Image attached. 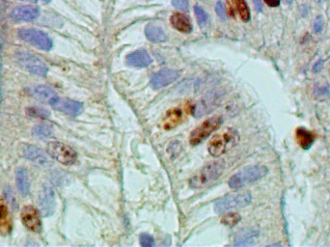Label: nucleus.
<instances>
[{
    "label": "nucleus",
    "mask_w": 330,
    "mask_h": 247,
    "mask_svg": "<svg viewBox=\"0 0 330 247\" xmlns=\"http://www.w3.org/2000/svg\"><path fill=\"white\" fill-rule=\"evenodd\" d=\"M181 118H182V110H180L179 108H174V109L170 110L167 113V117H166L165 129L174 128L181 121Z\"/></svg>",
    "instance_id": "obj_22"
},
{
    "label": "nucleus",
    "mask_w": 330,
    "mask_h": 247,
    "mask_svg": "<svg viewBox=\"0 0 330 247\" xmlns=\"http://www.w3.org/2000/svg\"><path fill=\"white\" fill-rule=\"evenodd\" d=\"M31 95L34 98L50 104H51L54 101V99L58 97L55 91L47 85H38L34 87L31 91Z\"/></svg>",
    "instance_id": "obj_16"
},
{
    "label": "nucleus",
    "mask_w": 330,
    "mask_h": 247,
    "mask_svg": "<svg viewBox=\"0 0 330 247\" xmlns=\"http://www.w3.org/2000/svg\"><path fill=\"white\" fill-rule=\"evenodd\" d=\"M268 170L265 166L256 165L245 169L244 171L232 176L229 180V186L233 189H239L243 186L261 180L267 174Z\"/></svg>",
    "instance_id": "obj_3"
},
{
    "label": "nucleus",
    "mask_w": 330,
    "mask_h": 247,
    "mask_svg": "<svg viewBox=\"0 0 330 247\" xmlns=\"http://www.w3.org/2000/svg\"><path fill=\"white\" fill-rule=\"evenodd\" d=\"M45 2H50V0H44Z\"/></svg>",
    "instance_id": "obj_36"
},
{
    "label": "nucleus",
    "mask_w": 330,
    "mask_h": 247,
    "mask_svg": "<svg viewBox=\"0 0 330 247\" xmlns=\"http://www.w3.org/2000/svg\"><path fill=\"white\" fill-rule=\"evenodd\" d=\"M140 245L143 247H155V240L152 236L147 234H142L140 236Z\"/></svg>",
    "instance_id": "obj_27"
},
{
    "label": "nucleus",
    "mask_w": 330,
    "mask_h": 247,
    "mask_svg": "<svg viewBox=\"0 0 330 247\" xmlns=\"http://www.w3.org/2000/svg\"><path fill=\"white\" fill-rule=\"evenodd\" d=\"M253 2H254V4H255L256 10L259 11V12H261V11L263 10V5H262L261 1H260V0H253Z\"/></svg>",
    "instance_id": "obj_33"
},
{
    "label": "nucleus",
    "mask_w": 330,
    "mask_h": 247,
    "mask_svg": "<svg viewBox=\"0 0 330 247\" xmlns=\"http://www.w3.org/2000/svg\"><path fill=\"white\" fill-rule=\"evenodd\" d=\"M39 209L43 216L49 217L54 213L55 209V195L53 189L50 185L45 184L42 186L38 196Z\"/></svg>",
    "instance_id": "obj_9"
},
{
    "label": "nucleus",
    "mask_w": 330,
    "mask_h": 247,
    "mask_svg": "<svg viewBox=\"0 0 330 247\" xmlns=\"http://www.w3.org/2000/svg\"><path fill=\"white\" fill-rule=\"evenodd\" d=\"M221 124H222V118L218 116L206 120L191 132L189 137L190 144L193 146L198 145L204 139H206L208 136H210L213 132L216 131Z\"/></svg>",
    "instance_id": "obj_7"
},
{
    "label": "nucleus",
    "mask_w": 330,
    "mask_h": 247,
    "mask_svg": "<svg viewBox=\"0 0 330 247\" xmlns=\"http://www.w3.org/2000/svg\"><path fill=\"white\" fill-rule=\"evenodd\" d=\"M50 105L54 109L73 117L80 115L83 110V104L82 102L73 99H60L58 97L54 99V101Z\"/></svg>",
    "instance_id": "obj_10"
},
{
    "label": "nucleus",
    "mask_w": 330,
    "mask_h": 247,
    "mask_svg": "<svg viewBox=\"0 0 330 247\" xmlns=\"http://www.w3.org/2000/svg\"><path fill=\"white\" fill-rule=\"evenodd\" d=\"M170 20L172 26L178 31H181L183 33H189L192 30L191 21L185 15H182L181 13H174Z\"/></svg>",
    "instance_id": "obj_17"
},
{
    "label": "nucleus",
    "mask_w": 330,
    "mask_h": 247,
    "mask_svg": "<svg viewBox=\"0 0 330 247\" xmlns=\"http://www.w3.org/2000/svg\"><path fill=\"white\" fill-rule=\"evenodd\" d=\"M48 153L52 159L64 165H74L78 160V155L76 151L61 142L49 143Z\"/></svg>",
    "instance_id": "obj_6"
},
{
    "label": "nucleus",
    "mask_w": 330,
    "mask_h": 247,
    "mask_svg": "<svg viewBox=\"0 0 330 247\" xmlns=\"http://www.w3.org/2000/svg\"><path fill=\"white\" fill-rule=\"evenodd\" d=\"M18 36L23 41L39 48L40 50H50L52 49V41L48 34L34 28H23L18 31Z\"/></svg>",
    "instance_id": "obj_8"
},
{
    "label": "nucleus",
    "mask_w": 330,
    "mask_h": 247,
    "mask_svg": "<svg viewBox=\"0 0 330 247\" xmlns=\"http://www.w3.org/2000/svg\"><path fill=\"white\" fill-rule=\"evenodd\" d=\"M297 143L299 144V146L301 148L308 150L312 147L316 137H315L313 132H311L304 128H299L297 130Z\"/></svg>",
    "instance_id": "obj_18"
},
{
    "label": "nucleus",
    "mask_w": 330,
    "mask_h": 247,
    "mask_svg": "<svg viewBox=\"0 0 330 247\" xmlns=\"http://www.w3.org/2000/svg\"><path fill=\"white\" fill-rule=\"evenodd\" d=\"M323 64V61H319L318 63H317V65H315V68H314V70H315V72H319L320 70H321V68H320V66Z\"/></svg>",
    "instance_id": "obj_34"
},
{
    "label": "nucleus",
    "mask_w": 330,
    "mask_h": 247,
    "mask_svg": "<svg viewBox=\"0 0 330 247\" xmlns=\"http://www.w3.org/2000/svg\"><path fill=\"white\" fill-rule=\"evenodd\" d=\"M323 27H324V19H323V17L320 16V17H317L316 20H315L314 30L317 33H320L323 30Z\"/></svg>",
    "instance_id": "obj_31"
},
{
    "label": "nucleus",
    "mask_w": 330,
    "mask_h": 247,
    "mask_svg": "<svg viewBox=\"0 0 330 247\" xmlns=\"http://www.w3.org/2000/svg\"><path fill=\"white\" fill-rule=\"evenodd\" d=\"M16 181H17V189L20 192V194L26 196L29 193L30 185H29L27 172L24 168L17 169L16 173Z\"/></svg>",
    "instance_id": "obj_19"
},
{
    "label": "nucleus",
    "mask_w": 330,
    "mask_h": 247,
    "mask_svg": "<svg viewBox=\"0 0 330 247\" xmlns=\"http://www.w3.org/2000/svg\"><path fill=\"white\" fill-rule=\"evenodd\" d=\"M237 9L240 13V16L244 21H248L250 19V12L248 9L246 0H235Z\"/></svg>",
    "instance_id": "obj_24"
},
{
    "label": "nucleus",
    "mask_w": 330,
    "mask_h": 247,
    "mask_svg": "<svg viewBox=\"0 0 330 247\" xmlns=\"http://www.w3.org/2000/svg\"><path fill=\"white\" fill-rule=\"evenodd\" d=\"M26 113L34 118H39V119H47L50 116V112L49 110L41 107H29L26 109Z\"/></svg>",
    "instance_id": "obj_25"
},
{
    "label": "nucleus",
    "mask_w": 330,
    "mask_h": 247,
    "mask_svg": "<svg viewBox=\"0 0 330 247\" xmlns=\"http://www.w3.org/2000/svg\"><path fill=\"white\" fill-rule=\"evenodd\" d=\"M145 34H146L149 41H151L153 43H162L166 40L165 31L161 27H159L155 24L147 25L145 28Z\"/></svg>",
    "instance_id": "obj_20"
},
{
    "label": "nucleus",
    "mask_w": 330,
    "mask_h": 247,
    "mask_svg": "<svg viewBox=\"0 0 330 247\" xmlns=\"http://www.w3.org/2000/svg\"><path fill=\"white\" fill-rule=\"evenodd\" d=\"M240 216L238 214H231L227 216H225L222 220V222H224L226 225L227 224H230V225H234L236 223H238L240 221Z\"/></svg>",
    "instance_id": "obj_29"
},
{
    "label": "nucleus",
    "mask_w": 330,
    "mask_h": 247,
    "mask_svg": "<svg viewBox=\"0 0 330 247\" xmlns=\"http://www.w3.org/2000/svg\"><path fill=\"white\" fill-rule=\"evenodd\" d=\"M180 77V73L176 70L171 69H165L157 73L151 79V86L154 89H161L165 86L169 85L170 83L174 82Z\"/></svg>",
    "instance_id": "obj_11"
},
{
    "label": "nucleus",
    "mask_w": 330,
    "mask_h": 247,
    "mask_svg": "<svg viewBox=\"0 0 330 247\" xmlns=\"http://www.w3.org/2000/svg\"><path fill=\"white\" fill-rule=\"evenodd\" d=\"M153 62L146 50H136L128 55L127 63L128 65L136 68H144L147 67Z\"/></svg>",
    "instance_id": "obj_15"
},
{
    "label": "nucleus",
    "mask_w": 330,
    "mask_h": 247,
    "mask_svg": "<svg viewBox=\"0 0 330 247\" xmlns=\"http://www.w3.org/2000/svg\"><path fill=\"white\" fill-rule=\"evenodd\" d=\"M240 140V135L234 129H226L219 133H216L210 140L208 145L209 153L217 158L224 155L233 147H235Z\"/></svg>",
    "instance_id": "obj_1"
},
{
    "label": "nucleus",
    "mask_w": 330,
    "mask_h": 247,
    "mask_svg": "<svg viewBox=\"0 0 330 247\" xmlns=\"http://www.w3.org/2000/svg\"><path fill=\"white\" fill-rule=\"evenodd\" d=\"M16 59L19 66L31 74L40 77H46L48 74V67L41 59L30 52L18 51L16 54Z\"/></svg>",
    "instance_id": "obj_5"
},
{
    "label": "nucleus",
    "mask_w": 330,
    "mask_h": 247,
    "mask_svg": "<svg viewBox=\"0 0 330 247\" xmlns=\"http://www.w3.org/2000/svg\"><path fill=\"white\" fill-rule=\"evenodd\" d=\"M12 230L11 217L7 208L0 204V234L3 236L8 235Z\"/></svg>",
    "instance_id": "obj_21"
},
{
    "label": "nucleus",
    "mask_w": 330,
    "mask_h": 247,
    "mask_svg": "<svg viewBox=\"0 0 330 247\" xmlns=\"http://www.w3.org/2000/svg\"><path fill=\"white\" fill-rule=\"evenodd\" d=\"M22 156L33 162L34 164L36 165H42V166H46V165L50 164L49 158L48 156L45 154V152L43 150H41L36 146L33 145H27L22 149Z\"/></svg>",
    "instance_id": "obj_14"
},
{
    "label": "nucleus",
    "mask_w": 330,
    "mask_h": 247,
    "mask_svg": "<svg viewBox=\"0 0 330 247\" xmlns=\"http://www.w3.org/2000/svg\"><path fill=\"white\" fill-rule=\"evenodd\" d=\"M172 4L182 11L188 10V0H172Z\"/></svg>",
    "instance_id": "obj_30"
},
{
    "label": "nucleus",
    "mask_w": 330,
    "mask_h": 247,
    "mask_svg": "<svg viewBox=\"0 0 330 247\" xmlns=\"http://www.w3.org/2000/svg\"><path fill=\"white\" fill-rule=\"evenodd\" d=\"M225 169L224 162H215L214 164L206 165L193 175L189 181V185L192 188H201L219 178Z\"/></svg>",
    "instance_id": "obj_2"
},
{
    "label": "nucleus",
    "mask_w": 330,
    "mask_h": 247,
    "mask_svg": "<svg viewBox=\"0 0 330 247\" xmlns=\"http://www.w3.org/2000/svg\"><path fill=\"white\" fill-rule=\"evenodd\" d=\"M32 133L35 137L44 139V138L50 137V135L52 134V129L47 124H41L34 128Z\"/></svg>",
    "instance_id": "obj_23"
},
{
    "label": "nucleus",
    "mask_w": 330,
    "mask_h": 247,
    "mask_svg": "<svg viewBox=\"0 0 330 247\" xmlns=\"http://www.w3.org/2000/svg\"><path fill=\"white\" fill-rule=\"evenodd\" d=\"M215 11H216V14L218 15V17L225 19L227 17V14H226V9H225V6L224 4L221 2V1H218L216 3V6H215Z\"/></svg>",
    "instance_id": "obj_28"
},
{
    "label": "nucleus",
    "mask_w": 330,
    "mask_h": 247,
    "mask_svg": "<svg viewBox=\"0 0 330 247\" xmlns=\"http://www.w3.org/2000/svg\"><path fill=\"white\" fill-rule=\"evenodd\" d=\"M22 224L28 229L35 233L41 231L42 223L38 211L32 206H25L21 212Z\"/></svg>",
    "instance_id": "obj_12"
},
{
    "label": "nucleus",
    "mask_w": 330,
    "mask_h": 247,
    "mask_svg": "<svg viewBox=\"0 0 330 247\" xmlns=\"http://www.w3.org/2000/svg\"><path fill=\"white\" fill-rule=\"evenodd\" d=\"M264 2L270 7H277L279 6L280 0H264Z\"/></svg>",
    "instance_id": "obj_32"
},
{
    "label": "nucleus",
    "mask_w": 330,
    "mask_h": 247,
    "mask_svg": "<svg viewBox=\"0 0 330 247\" xmlns=\"http://www.w3.org/2000/svg\"><path fill=\"white\" fill-rule=\"evenodd\" d=\"M252 196L250 192L228 194L216 201L215 204V213L218 214H226L232 210L244 208L250 204Z\"/></svg>",
    "instance_id": "obj_4"
},
{
    "label": "nucleus",
    "mask_w": 330,
    "mask_h": 247,
    "mask_svg": "<svg viewBox=\"0 0 330 247\" xmlns=\"http://www.w3.org/2000/svg\"><path fill=\"white\" fill-rule=\"evenodd\" d=\"M22 1H29V2H37L38 0H22Z\"/></svg>",
    "instance_id": "obj_35"
},
{
    "label": "nucleus",
    "mask_w": 330,
    "mask_h": 247,
    "mask_svg": "<svg viewBox=\"0 0 330 247\" xmlns=\"http://www.w3.org/2000/svg\"><path fill=\"white\" fill-rule=\"evenodd\" d=\"M39 16L40 9L33 6H18L11 13V17L17 21H32Z\"/></svg>",
    "instance_id": "obj_13"
},
{
    "label": "nucleus",
    "mask_w": 330,
    "mask_h": 247,
    "mask_svg": "<svg viewBox=\"0 0 330 247\" xmlns=\"http://www.w3.org/2000/svg\"><path fill=\"white\" fill-rule=\"evenodd\" d=\"M194 11H195V14H196V17H197V19H198L199 24L200 25H204L207 23L208 21V15L207 13L199 6H195L194 7Z\"/></svg>",
    "instance_id": "obj_26"
}]
</instances>
